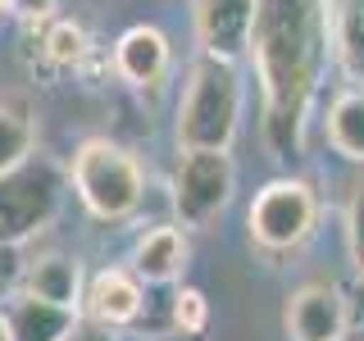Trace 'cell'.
I'll use <instances>...</instances> for the list:
<instances>
[{
  "label": "cell",
  "instance_id": "2e32d148",
  "mask_svg": "<svg viewBox=\"0 0 364 341\" xmlns=\"http://www.w3.org/2000/svg\"><path fill=\"white\" fill-rule=\"evenodd\" d=\"M37 146V123L23 100H0V173L18 168L23 159H32Z\"/></svg>",
  "mask_w": 364,
  "mask_h": 341
},
{
  "label": "cell",
  "instance_id": "d4e9b609",
  "mask_svg": "<svg viewBox=\"0 0 364 341\" xmlns=\"http://www.w3.org/2000/svg\"><path fill=\"white\" fill-rule=\"evenodd\" d=\"M0 341H9V328H5V314H0Z\"/></svg>",
  "mask_w": 364,
  "mask_h": 341
},
{
  "label": "cell",
  "instance_id": "e0dca14e",
  "mask_svg": "<svg viewBox=\"0 0 364 341\" xmlns=\"http://www.w3.org/2000/svg\"><path fill=\"white\" fill-rule=\"evenodd\" d=\"M41 55L50 68H82L87 55H91V41L77 23L68 18H46V32H41Z\"/></svg>",
  "mask_w": 364,
  "mask_h": 341
},
{
  "label": "cell",
  "instance_id": "44dd1931",
  "mask_svg": "<svg viewBox=\"0 0 364 341\" xmlns=\"http://www.w3.org/2000/svg\"><path fill=\"white\" fill-rule=\"evenodd\" d=\"M18 273H23L18 246H0V291H14L18 287Z\"/></svg>",
  "mask_w": 364,
  "mask_h": 341
},
{
  "label": "cell",
  "instance_id": "7c38bea8",
  "mask_svg": "<svg viewBox=\"0 0 364 341\" xmlns=\"http://www.w3.org/2000/svg\"><path fill=\"white\" fill-rule=\"evenodd\" d=\"M182 269H187V237H182V223H159V227L136 237L132 273L146 287H168V282L182 278Z\"/></svg>",
  "mask_w": 364,
  "mask_h": 341
},
{
  "label": "cell",
  "instance_id": "3957f363",
  "mask_svg": "<svg viewBox=\"0 0 364 341\" xmlns=\"http://www.w3.org/2000/svg\"><path fill=\"white\" fill-rule=\"evenodd\" d=\"M68 187L77 191V200L87 205L91 219L123 223L136 214V205L146 196V173L128 146L91 136L68 159Z\"/></svg>",
  "mask_w": 364,
  "mask_h": 341
},
{
  "label": "cell",
  "instance_id": "9a60e30c",
  "mask_svg": "<svg viewBox=\"0 0 364 341\" xmlns=\"http://www.w3.org/2000/svg\"><path fill=\"white\" fill-rule=\"evenodd\" d=\"M328 146L350 159V164H364V82L341 87L328 105Z\"/></svg>",
  "mask_w": 364,
  "mask_h": 341
},
{
  "label": "cell",
  "instance_id": "8992f818",
  "mask_svg": "<svg viewBox=\"0 0 364 341\" xmlns=\"http://www.w3.org/2000/svg\"><path fill=\"white\" fill-rule=\"evenodd\" d=\"M237 168L228 151H182L178 173H173V214L182 227H210L232 200Z\"/></svg>",
  "mask_w": 364,
  "mask_h": 341
},
{
  "label": "cell",
  "instance_id": "4fadbf2b",
  "mask_svg": "<svg viewBox=\"0 0 364 341\" xmlns=\"http://www.w3.org/2000/svg\"><path fill=\"white\" fill-rule=\"evenodd\" d=\"M18 287L32 291V296H41V301L68 305V310L82 314V269H77L73 255H37V259H23Z\"/></svg>",
  "mask_w": 364,
  "mask_h": 341
},
{
  "label": "cell",
  "instance_id": "8fae6325",
  "mask_svg": "<svg viewBox=\"0 0 364 341\" xmlns=\"http://www.w3.org/2000/svg\"><path fill=\"white\" fill-rule=\"evenodd\" d=\"M0 314H5L9 341H64L77 328V318H82L77 310H68V305L41 301V296H32L23 287L0 296Z\"/></svg>",
  "mask_w": 364,
  "mask_h": 341
},
{
  "label": "cell",
  "instance_id": "ffe728a7",
  "mask_svg": "<svg viewBox=\"0 0 364 341\" xmlns=\"http://www.w3.org/2000/svg\"><path fill=\"white\" fill-rule=\"evenodd\" d=\"M55 5H60V0H5V9L23 23H46L55 14Z\"/></svg>",
  "mask_w": 364,
  "mask_h": 341
},
{
  "label": "cell",
  "instance_id": "6da1fadb",
  "mask_svg": "<svg viewBox=\"0 0 364 341\" xmlns=\"http://www.w3.org/2000/svg\"><path fill=\"white\" fill-rule=\"evenodd\" d=\"M328 55V0H255L250 60L264 100V141L278 159L301 151Z\"/></svg>",
  "mask_w": 364,
  "mask_h": 341
},
{
  "label": "cell",
  "instance_id": "484cf974",
  "mask_svg": "<svg viewBox=\"0 0 364 341\" xmlns=\"http://www.w3.org/2000/svg\"><path fill=\"white\" fill-rule=\"evenodd\" d=\"M0 14H9V9H5V0H0Z\"/></svg>",
  "mask_w": 364,
  "mask_h": 341
},
{
  "label": "cell",
  "instance_id": "30bf717a",
  "mask_svg": "<svg viewBox=\"0 0 364 341\" xmlns=\"http://www.w3.org/2000/svg\"><path fill=\"white\" fill-rule=\"evenodd\" d=\"M114 77L128 87H159L173 68V50H168V37L151 23H136L128 28L119 41H114Z\"/></svg>",
  "mask_w": 364,
  "mask_h": 341
},
{
  "label": "cell",
  "instance_id": "5bb4252c",
  "mask_svg": "<svg viewBox=\"0 0 364 341\" xmlns=\"http://www.w3.org/2000/svg\"><path fill=\"white\" fill-rule=\"evenodd\" d=\"M333 60L350 82H364V0H328Z\"/></svg>",
  "mask_w": 364,
  "mask_h": 341
},
{
  "label": "cell",
  "instance_id": "ba28073f",
  "mask_svg": "<svg viewBox=\"0 0 364 341\" xmlns=\"http://www.w3.org/2000/svg\"><path fill=\"white\" fill-rule=\"evenodd\" d=\"M200 55L246 60L250 32H255V0H191Z\"/></svg>",
  "mask_w": 364,
  "mask_h": 341
},
{
  "label": "cell",
  "instance_id": "5b68a950",
  "mask_svg": "<svg viewBox=\"0 0 364 341\" xmlns=\"http://www.w3.org/2000/svg\"><path fill=\"white\" fill-rule=\"evenodd\" d=\"M64 200V178L46 159H23L0 173V246H23L50 227Z\"/></svg>",
  "mask_w": 364,
  "mask_h": 341
},
{
  "label": "cell",
  "instance_id": "277c9868",
  "mask_svg": "<svg viewBox=\"0 0 364 341\" xmlns=\"http://www.w3.org/2000/svg\"><path fill=\"white\" fill-rule=\"evenodd\" d=\"M246 227H250V242L264 250V255H291V250H301L318 227L314 187L301 178L264 182L246 210Z\"/></svg>",
  "mask_w": 364,
  "mask_h": 341
},
{
  "label": "cell",
  "instance_id": "7a4b0ae2",
  "mask_svg": "<svg viewBox=\"0 0 364 341\" xmlns=\"http://www.w3.org/2000/svg\"><path fill=\"white\" fill-rule=\"evenodd\" d=\"M242 60L196 55L187 68V87L178 100V151H228L242 123Z\"/></svg>",
  "mask_w": 364,
  "mask_h": 341
},
{
  "label": "cell",
  "instance_id": "9c48e42d",
  "mask_svg": "<svg viewBox=\"0 0 364 341\" xmlns=\"http://www.w3.org/2000/svg\"><path fill=\"white\" fill-rule=\"evenodd\" d=\"M141 310H146V282L132 269H100L82 291V318L109 328V332L132 328Z\"/></svg>",
  "mask_w": 364,
  "mask_h": 341
},
{
  "label": "cell",
  "instance_id": "cb8c5ba5",
  "mask_svg": "<svg viewBox=\"0 0 364 341\" xmlns=\"http://www.w3.org/2000/svg\"><path fill=\"white\" fill-rule=\"evenodd\" d=\"M350 332H355V337H346V341H364V323H360V328H350Z\"/></svg>",
  "mask_w": 364,
  "mask_h": 341
},
{
  "label": "cell",
  "instance_id": "7402d4cb",
  "mask_svg": "<svg viewBox=\"0 0 364 341\" xmlns=\"http://www.w3.org/2000/svg\"><path fill=\"white\" fill-rule=\"evenodd\" d=\"M64 341H114V337H109V328L91 323V318H77V328H73Z\"/></svg>",
  "mask_w": 364,
  "mask_h": 341
},
{
  "label": "cell",
  "instance_id": "d6986e66",
  "mask_svg": "<svg viewBox=\"0 0 364 341\" xmlns=\"http://www.w3.org/2000/svg\"><path fill=\"white\" fill-rule=\"evenodd\" d=\"M346 255L355 269L364 264V182H355V191L346 200Z\"/></svg>",
  "mask_w": 364,
  "mask_h": 341
},
{
  "label": "cell",
  "instance_id": "52a82bcc",
  "mask_svg": "<svg viewBox=\"0 0 364 341\" xmlns=\"http://www.w3.org/2000/svg\"><path fill=\"white\" fill-rule=\"evenodd\" d=\"M350 328V291H341L337 282H305L282 305L287 341H346Z\"/></svg>",
  "mask_w": 364,
  "mask_h": 341
},
{
  "label": "cell",
  "instance_id": "ac0fdd59",
  "mask_svg": "<svg viewBox=\"0 0 364 341\" xmlns=\"http://www.w3.org/2000/svg\"><path fill=\"white\" fill-rule=\"evenodd\" d=\"M173 328L182 337H200L205 328H210V301H205V291L178 287V296H173Z\"/></svg>",
  "mask_w": 364,
  "mask_h": 341
},
{
  "label": "cell",
  "instance_id": "603a6c76",
  "mask_svg": "<svg viewBox=\"0 0 364 341\" xmlns=\"http://www.w3.org/2000/svg\"><path fill=\"white\" fill-rule=\"evenodd\" d=\"M350 323H364V264L355 269V287H350Z\"/></svg>",
  "mask_w": 364,
  "mask_h": 341
}]
</instances>
